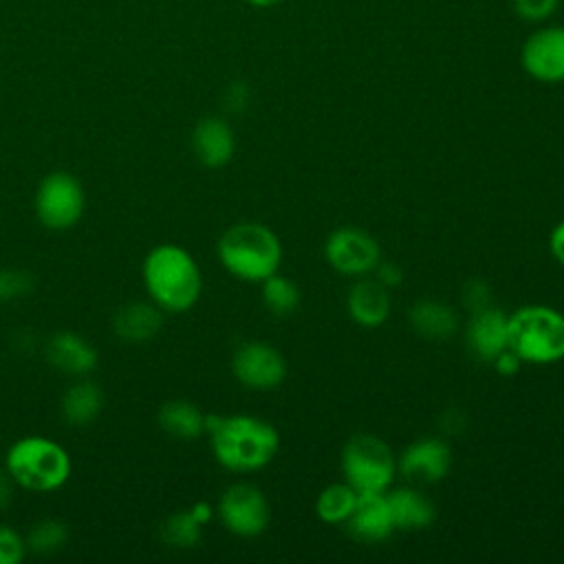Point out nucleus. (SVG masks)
I'll return each instance as SVG.
<instances>
[{
	"label": "nucleus",
	"instance_id": "nucleus-1",
	"mask_svg": "<svg viewBox=\"0 0 564 564\" xmlns=\"http://www.w3.org/2000/svg\"><path fill=\"white\" fill-rule=\"evenodd\" d=\"M205 434L214 458L236 474L262 469L280 447L278 430L251 414H207Z\"/></svg>",
	"mask_w": 564,
	"mask_h": 564
},
{
	"label": "nucleus",
	"instance_id": "nucleus-2",
	"mask_svg": "<svg viewBox=\"0 0 564 564\" xmlns=\"http://www.w3.org/2000/svg\"><path fill=\"white\" fill-rule=\"evenodd\" d=\"M148 297L163 313L189 311L203 291V275L194 256L174 242L152 247L141 264Z\"/></svg>",
	"mask_w": 564,
	"mask_h": 564
},
{
	"label": "nucleus",
	"instance_id": "nucleus-3",
	"mask_svg": "<svg viewBox=\"0 0 564 564\" xmlns=\"http://www.w3.org/2000/svg\"><path fill=\"white\" fill-rule=\"evenodd\" d=\"M2 467L20 489L51 494L70 480L73 458L57 441L29 434L9 445Z\"/></svg>",
	"mask_w": 564,
	"mask_h": 564
},
{
	"label": "nucleus",
	"instance_id": "nucleus-4",
	"mask_svg": "<svg viewBox=\"0 0 564 564\" xmlns=\"http://www.w3.org/2000/svg\"><path fill=\"white\" fill-rule=\"evenodd\" d=\"M218 260L234 278L262 282L273 275L282 260L280 238L262 223H236L218 238Z\"/></svg>",
	"mask_w": 564,
	"mask_h": 564
},
{
	"label": "nucleus",
	"instance_id": "nucleus-5",
	"mask_svg": "<svg viewBox=\"0 0 564 564\" xmlns=\"http://www.w3.org/2000/svg\"><path fill=\"white\" fill-rule=\"evenodd\" d=\"M507 346L524 364L564 359V315L544 304H529L507 315Z\"/></svg>",
	"mask_w": 564,
	"mask_h": 564
},
{
	"label": "nucleus",
	"instance_id": "nucleus-6",
	"mask_svg": "<svg viewBox=\"0 0 564 564\" xmlns=\"http://www.w3.org/2000/svg\"><path fill=\"white\" fill-rule=\"evenodd\" d=\"M341 471L346 482L359 491H388L397 471L392 449L375 434H355L341 449Z\"/></svg>",
	"mask_w": 564,
	"mask_h": 564
},
{
	"label": "nucleus",
	"instance_id": "nucleus-7",
	"mask_svg": "<svg viewBox=\"0 0 564 564\" xmlns=\"http://www.w3.org/2000/svg\"><path fill=\"white\" fill-rule=\"evenodd\" d=\"M33 207L40 225L51 231H66L82 220L86 194L82 183L70 172L57 170L40 181Z\"/></svg>",
	"mask_w": 564,
	"mask_h": 564
},
{
	"label": "nucleus",
	"instance_id": "nucleus-8",
	"mask_svg": "<svg viewBox=\"0 0 564 564\" xmlns=\"http://www.w3.org/2000/svg\"><path fill=\"white\" fill-rule=\"evenodd\" d=\"M218 518L229 533L238 538H256L269 527L271 509L256 485L234 482L218 500Z\"/></svg>",
	"mask_w": 564,
	"mask_h": 564
},
{
	"label": "nucleus",
	"instance_id": "nucleus-9",
	"mask_svg": "<svg viewBox=\"0 0 564 564\" xmlns=\"http://www.w3.org/2000/svg\"><path fill=\"white\" fill-rule=\"evenodd\" d=\"M520 64L529 77L542 84H564V24H546L527 35Z\"/></svg>",
	"mask_w": 564,
	"mask_h": 564
},
{
	"label": "nucleus",
	"instance_id": "nucleus-10",
	"mask_svg": "<svg viewBox=\"0 0 564 564\" xmlns=\"http://www.w3.org/2000/svg\"><path fill=\"white\" fill-rule=\"evenodd\" d=\"M324 253L328 264L341 275H366L381 260L379 242L359 227L335 229L324 245Z\"/></svg>",
	"mask_w": 564,
	"mask_h": 564
},
{
	"label": "nucleus",
	"instance_id": "nucleus-11",
	"mask_svg": "<svg viewBox=\"0 0 564 564\" xmlns=\"http://www.w3.org/2000/svg\"><path fill=\"white\" fill-rule=\"evenodd\" d=\"M231 372L245 388L271 390L284 381L286 361L271 344L245 341L231 357Z\"/></svg>",
	"mask_w": 564,
	"mask_h": 564
},
{
	"label": "nucleus",
	"instance_id": "nucleus-12",
	"mask_svg": "<svg viewBox=\"0 0 564 564\" xmlns=\"http://www.w3.org/2000/svg\"><path fill=\"white\" fill-rule=\"evenodd\" d=\"M452 467L449 445L441 438H419L399 458V471L414 482H438Z\"/></svg>",
	"mask_w": 564,
	"mask_h": 564
},
{
	"label": "nucleus",
	"instance_id": "nucleus-13",
	"mask_svg": "<svg viewBox=\"0 0 564 564\" xmlns=\"http://www.w3.org/2000/svg\"><path fill=\"white\" fill-rule=\"evenodd\" d=\"M44 355L53 368L70 377H88L99 364L97 348L73 330L55 333L46 341Z\"/></svg>",
	"mask_w": 564,
	"mask_h": 564
},
{
	"label": "nucleus",
	"instance_id": "nucleus-14",
	"mask_svg": "<svg viewBox=\"0 0 564 564\" xmlns=\"http://www.w3.org/2000/svg\"><path fill=\"white\" fill-rule=\"evenodd\" d=\"M192 148L205 167H223L236 152V134L223 117H203L194 126Z\"/></svg>",
	"mask_w": 564,
	"mask_h": 564
},
{
	"label": "nucleus",
	"instance_id": "nucleus-15",
	"mask_svg": "<svg viewBox=\"0 0 564 564\" xmlns=\"http://www.w3.org/2000/svg\"><path fill=\"white\" fill-rule=\"evenodd\" d=\"M348 531L361 542H383L394 531L386 491L359 494L357 505L350 513Z\"/></svg>",
	"mask_w": 564,
	"mask_h": 564
},
{
	"label": "nucleus",
	"instance_id": "nucleus-16",
	"mask_svg": "<svg viewBox=\"0 0 564 564\" xmlns=\"http://www.w3.org/2000/svg\"><path fill=\"white\" fill-rule=\"evenodd\" d=\"M467 346L480 361H494L507 346V315L494 306L474 311L467 326Z\"/></svg>",
	"mask_w": 564,
	"mask_h": 564
},
{
	"label": "nucleus",
	"instance_id": "nucleus-17",
	"mask_svg": "<svg viewBox=\"0 0 564 564\" xmlns=\"http://www.w3.org/2000/svg\"><path fill=\"white\" fill-rule=\"evenodd\" d=\"M163 326V311L150 302H128L112 317V330L121 341L143 344L159 335Z\"/></svg>",
	"mask_w": 564,
	"mask_h": 564
},
{
	"label": "nucleus",
	"instance_id": "nucleus-18",
	"mask_svg": "<svg viewBox=\"0 0 564 564\" xmlns=\"http://www.w3.org/2000/svg\"><path fill=\"white\" fill-rule=\"evenodd\" d=\"M350 317L366 328H375L386 322L390 313V293L377 278H364L352 284L348 293Z\"/></svg>",
	"mask_w": 564,
	"mask_h": 564
},
{
	"label": "nucleus",
	"instance_id": "nucleus-19",
	"mask_svg": "<svg viewBox=\"0 0 564 564\" xmlns=\"http://www.w3.org/2000/svg\"><path fill=\"white\" fill-rule=\"evenodd\" d=\"M59 410L68 425H90L104 410V392L99 383L88 377H77V381L64 390Z\"/></svg>",
	"mask_w": 564,
	"mask_h": 564
},
{
	"label": "nucleus",
	"instance_id": "nucleus-20",
	"mask_svg": "<svg viewBox=\"0 0 564 564\" xmlns=\"http://www.w3.org/2000/svg\"><path fill=\"white\" fill-rule=\"evenodd\" d=\"M386 500L390 507L394 529L416 531V529H425L434 520L432 500L412 487L390 489L386 491Z\"/></svg>",
	"mask_w": 564,
	"mask_h": 564
},
{
	"label": "nucleus",
	"instance_id": "nucleus-21",
	"mask_svg": "<svg viewBox=\"0 0 564 564\" xmlns=\"http://www.w3.org/2000/svg\"><path fill=\"white\" fill-rule=\"evenodd\" d=\"M205 419L207 414H203L198 405L185 399H170L156 412L159 427L178 441H194L203 436Z\"/></svg>",
	"mask_w": 564,
	"mask_h": 564
},
{
	"label": "nucleus",
	"instance_id": "nucleus-22",
	"mask_svg": "<svg viewBox=\"0 0 564 564\" xmlns=\"http://www.w3.org/2000/svg\"><path fill=\"white\" fill-rule=\"evenodd\" d=\"M412 328L425 339H447L458 328V317L452 306L436 300H419L410 308Z\"/></svg>",
	"mask_w": 564,
	"mask_h": 564
},
{
	"label": "nucleus",
	"instance_id": "nucleus-23",
	"mask_svg": "<svg viewBox=\"0 0 564 564\" xmlns=\"http://www.w3.org/2000/svg\"><path fill=\"white\" fill-rule=\"evenodd\" d=\"M359 491H355L348 482H333L324 487L315 500V513L326 524L346 522L357 505Z\"/></svg>",
	"mask_w": 564,
	"mask_h": 564
},
{
	"label": "nucleus",
	"instance_id": "nucleus-24",
	"mask_svg": "<svg viewBox=\"0 0 564 564\" xmlns=\"http://www.w3.org/2000/svg\"><path fill=\"white\" fill-rule=\"evenodd\" d=\"M262 302L271 315L286 317L300 304V289L293 280L275 271L273 275L262 280Z\"/></svg>",
	"mask_w": 564,
	"mask_h": 564
},
{
	"label": "nucleus",
	"instance_id": "nucleus-25",
	"mask_svg": "<svg viewBox=\"0 0 564 564\" xmlns=\"http://www.w3.org/2000/svg\"><path fill=\"white\" fill-rule=\"evenodd\" d=\"M200 527H203V522L194 516V511L183 509V511H174L172 516H167L159 531H161V540L167 546L192 549L200 540Z\"/></svg>",
	"mask_w": 564,
	"mask_h": 564
},
{
	"label": "nucleus",
	"instance_id": "nucleus-26",
	"mask_svg": "<svg viewBox=\"0 0 564 564\" xmlns=\"http://www.w3.org/2000/svg\"><path fill=\"white\" fill-rule=\"evenodd\" d=\"M68 535H70V531H68L66 522H62L57 518L37 520L24 535L26 551L37 553V555H51L68 542Z\"/></svg>",
	"mask_w": 564,
	"mask_h": 564
},
{
	"label": "nucleus",
	"instance_id": "nucleus-27",
	"mask_svg": "<svg viewBox=\"0 0 564 564\" xmlns=\"http://www.w3.org/2000/svg\"><path fill=\"white\" fill-rule=\"evenodd\" d=\"M33 278L20 269H2L0 271V304L24 297L33 289Z\"/></svg>",
	"mask_w": 564,
	"mask_h": 564
},
{
	"label": "nucleus",
	"instance_id": "nucleus-28",
	"mask_svg": "<svg viewBox=\"0 0 564 564\" xmlns=\"http://www.w3.org/2000/svg\"><path fill=\"white\" fill-rule=\"evenodd\" d=\"M513 13L531 24L546 22L560 7V0H511Z\"/></svg>",
	"mask_w": 564,
	"mask_h": 564
},
{
	"label": "nucleus",
	"instance_id": "nucleus-29",
	"mask_svg": "<svg viewBox=\"0 0 564 564\" xmlns=\"http://www.w3.org/2000/svg\"><path fill=\"white\" fill-rule=\"evenodd\" d=\"M26 555V540L9 524H0V564H18Z\"/></svg>",
	"mask_w": 564,
	"mask_h": 564
},
{
	"label": "nucleus",
	"instance_id": "nucleus-30",
	"mask_svg": "<svg viewBox=\"0 0 564 564\" xmlns=\"http://www.w3.org/2000/svg\"><path fill=\"white\" fill-rule=\"evenodd\" d=\"M463 297H465V304L474 311H480V308H487L491 306V289L487 282L482 280H471L465 284V291H463Z\"/></svg>",
	"mask_w": 564,
	"mask_h": 564
},
{
	"label": "nucleus",
	"instance_id": "nucleus-31",
	"mask_svg": "<svg viewBox=\"0 0 564 564\" xmlns=\"http://www.w3.org/2000/svg\"><path fill=\"white\" fill-rule=\"evenodd\" d=\"M247 101H249L247 86L242 82H234L225 93V108L231 112H240V110H245Z\"/></svg>",
	"mask_w": 564,
	"mask_h": 564
},
{
	"label": "nucleus",
	"instance_id": "nucleus-32",
	"mask_svg": "<svg viewBox=\"0 0 564 564\" xmlns=\"http://www.w3.org/2000/svg\"><path fill=\"white\" fill-rule=\"evenodd\" d=\"M375 275H377V280L383 284V286H399L401 284V280H403V273H401V269L394 264V262H381L379 260V264L375 267Z\"/></svg>",
	"mask_w": 564,
	"mask_h": 564
},
{
	"label": "nucleus",
	"instance_id": "nucleus-33",
	"mask_svg": "<svg viewBox=\"0 0 564 564\" xmlns=\"http://www.w3.org/2000/svg\"><path fill=\"white\" fill-rule=\"evenodd\" d=\"M494 366H496V370L500 372V375H505V377H509V375H516L518 370H520V357L513 352V350H509V348H505L500 355H496V359L491 361Z\"/></svg>",
	"mask_w": 564,
	"mask_h": 564
},
{
	"label": "nucleus",
	"instance_id": "nucleus-34",
	"mask_svg": "<svg viewBox=\"0 0 564 564\" xmlns=\"http://www.w3.org/2000/svg\"><path fill=\"white\" fill-rule=\"evenodd\" d=\"M15 482L9 476V471L4 467H0V511H4L11 502H13V491H15Z\"/></svg>",
	"mask_w": 564,
	"mask_h": 564
},
{
	"label": "nucleus",
	"instance_id": "nucleus-35",
	"mask_svg": "<svg viewBox=\"0 0 564 564\" xmlns=\"http://www.w3.org/2000/svg\"><path fill=\"white\" fill-rule=\"evenodd\" d=\"M549 249H551L553 258L564 267V220L553 227L551 238H549Z\"/></svg>",
	"mask_w": 564,
	"mask_h": 564
},
{
	"label": "nucleus",
	"instance_id": "nucleus-36",
	"mask_svg": "<svg viewBox=\"0 0 564 564\" xmlns=\"http://www.w3.org/2000/svg\"><path fill=\"white\" fill-rule=\"evenodd\" d=\"M245 2L256 7V9H269V7H275L280 2H284V0H245Z\"/></svg>",
	"mask_w": 564,
	"mask_h": 564
}]
</instances>
